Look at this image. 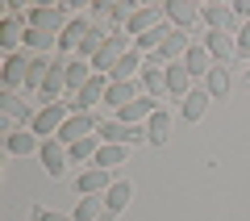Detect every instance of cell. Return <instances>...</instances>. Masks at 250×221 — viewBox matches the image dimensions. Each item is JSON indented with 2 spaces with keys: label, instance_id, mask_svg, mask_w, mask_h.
Masks as SVG:
<instances>
[{
  "label": "cell",
  "instance_id": "obj_1",
  "mask_svg": "<svg viewBox=\"0 0 250 221\" xmlns=\"http://www.w3.org/2000/svg\"><path fill=\"white\" fill-rule=\"evenodd\" d=\"M96 138L104 142V146H142V142H150V133H146V125H125V121H100Z\"/></svg>",
  "mask_w": 250,
  "mask_h": 221
},
{
  "label": "cell",
  "instance_id": "obj_2",
  "mask_svg": "<svg viewBox=\"0 0 250 221\" xmlns=\"http://www.w3.org/2000/svg\"><path fill=\"white\" fill-rule=\"evenodd\" d=\"M67 117H71V109L62 105V100H59V105L38 109V113H34V133H38V138H59V130L67 125Z\"/></svg>",
  "mask_w": 250,
  "mask_h": 221
},
{
  "label": "cell",
  "instance_id": "obj_3",
  "mask_svg": "<svg viewBox=\"0 0 250 221\" xmlns=\"http://www.w3.org/2000/svg\"><path fill=\"white\" fill-rule=\"evenodd\" d=\"M108 84H113L108 75H92V80L75 92V100H67V109H71V113H92V109H96V100H104Z\"/></svg>",
  "mask_w": 250,
  "mask_h": 221
},
{
  "label": "cell",
  "instance_id": "obj_4",
  "mask_svg": "<svg viewBox=\"0 0 250 221\" xmlns=\"http://www.w3.org/2000/svg\"><path fill=\"white\" fill-rule=\"evenodd\" d=\"M163 21H167V4H146V9H134V17L125 21V34L142 38V34H150V29H159Z\"/></svg>",
  "mask_w": 250,
  "mask_h": 221
},
{
  "label": "cell",
  "instance_id": "obj_5",
  "mask_svg": "<svg viewBox=\"0 0 250 221\" xmlns=\"http://www.w3.org/2000/svg\"><path fill=\"white\" fill-rule=\"evenodd\" d=\"M25 21L34 29H46V34H62V29L71 25V21H67V9H54V4H34Z\"/></svg>",
  "mask_w": 250,
  "mask_h": 221
},
{
  "label": "cell",
  "instance_id": "obj_6",
  "mask_svg": "<svg viewBox=\"0 0 250 221\" xmlns=\"http://www.w3.org/2000/svg\"><path fill=\"white\" fill-rule=\"evenodd\" d=\"M125 54H129V34H113L104 42V50L96 54V59H92V67H96V75H104V71H113L117 63L125 59Z\"/></svg>",
  "mask_w": 250,
  "mask_h": 221
},
{
  "label": "cell",
  "instance_id": "obj_7",
  "mask_svg": "<svg viewBox=\"0 0 250 221\" xmlns=\"http://www.w3.org/2000/svg\"><path fill=\"white\" fill-rule=\"evenodd\" d=\"M0 113H4V121H0L4 125V138H9V133H17L21 121L29 117V105L17 96V92H0Z\"/></svg>",
  "mask_w": 250,
  "mask_h": 221
},
{
  "label": "cell",
  "instance_id": "obj_8",
  "mask_svg": "<svg viewBox=\"0 0 250 221\" xmlns=\"http://www.w3.org/2000/svg\"><path fill=\"white\" fill-rule=\"evenodd\" d=\"M92 133H96V117H92V113H71L67 125L59 130V142H62V146H75V142L92 138Z\"/></svg>",
  "mask_w": 250,
  "mask_h": 221
},
{
  "label": "cell",
  "instance_id": "obj_9",
  "mask_svg": "<svg viewBox=\"0 0 250 221\" xmlns=\"http://www.w3.org/2000/svg\"><path fill=\"white\" fill-rule=\"evenodd\" d=\"M38 159H42L46 176L62 179V167H67V159H71V151H67V146H62L59 138H46V142H42V151H38Z\"/></svg>",
  "mask_w": 250,
  "mask_h": 221
},
{
  "label": "cell",
  "instance_id": "obj_10",
  "mask_svg": "<svg viewBox=\"0 0 250 221\" xmlns=\"http://www.w3.org/2000/svg\"><path fill=\"white\" fill-rule=\"evenodd\" d=\"M200 46H205L208 54H213V63L221 67V63H229L233 54H238V42H233L229 34H221V29H208V34H200Z\"/></svg>",
  "mask_w": 250,
  "mask_h": 221
},
{
  "label": "cell",
  "instance_id": "obj_11",
  "mask_svg": "<svg viewBox=\"0 0 250 221\" xmlns=\"http://www.w3.org/2000/svg\"><path fill=\"white\" fill-rule=\"evenodd\" d=\"M113 184H117V179L108 176L104 167H88V171L75 176V192H80V196H100V192H108Z\"/></svg>",
  "mask_w": 250,
  "mask_h": 221
},
{
  "label": "cell",
  "instance_id": "obj_12",
  "mask_svg": "<svg viewBox=\"0 0 250 221\" xmlns=\"http://www.w3.org/2000/svg\"><path fill=\"white\" fill-rule=\"evenodd\" d=\"M67 63L71 59H54V67H50V75H46V84H42V109L46 105H59V92H67Z\"/></svg>",
  "mask_w": 250,
  "mask_h": 221
},
{
  "label": "cell",
  "instance_id": "obj_13",
  "mask_svg": "<svg viewBox=\"0 0 250 221\" xmlns=\"http://www.w3.org/2000/svg\"><path fill=\"white\" fill-rule=\"evenodd\" d=\"M88 29H92V21H88V17H71V25L59 34V50H62V59H67L71 50L80 54V46H83V38H88Z\"/></svg>",
  "mask_w": 250,
  "mask_h": 221
},
{
  "label": "cell",
  "instance_id": "obj_14",
  "mask_svg": "<svg viewBox=\"0 0 250 221\" xmlns=\"http://www.w3.org/2000/svg\"><path fill=\"white\" fill-rule=\"evenodd\" d=\"M138 80H142V88L150 92L154 100H159V96H167V71H163V63H159V59H154V63H146Z\"/></svg>",
  "mask_w": 250,
  "mask_h": 221
},
{
  "label": "cell",
  "instance_id": "obj_15",
  "mask_svg": "<svg viewBox=\"0 0 250 221\" xmlns=\"http://www.w3.org/2000/svg\"><path fill=\"white\" fill-rule=\"evenodd\" d=\"M25 71H29V54H9L4 59V92H13L17 84H25Z\"/></svg>",
  "mask_w": 250,
  "mask_h": 221
},
{
  "label": "cell",
  "instance_id": "obj_16",
  "mask_svg": "<svg viewBox=\"0 0 250 221\" xmlns=\"http://www.w3.org/2000/svg\"><path fill=\"white\" fill-rule=\"evenodd\" d=\"M17 42H25V29H21V9L13 4L9 9V17H4V25H0V46H17Z\"/></svg>",
  "mask_w": 250,
  "mask_h": 221
},
{
  "label": "cell",
  "instance_id": "obj_17",
  "mask_svg": "<svg viewBox=\"0 0 250 221\" xmlns=\"http://www.w3.org/2000/svg\"><path fill=\"white\" fill-rule=\"evenodd\" d=\"M138 84H142V80H129V84H108V92H104V105H113V109L134 105V100H138Z\"/></svg>",
  "mask_w": 250,
  "mask_h": 221
},
{
  "label": "cell",
  "instance_id": "obj_18",
  "mask_svg": "<svg viewBox=\"0 0 250 221\" xmlns=\"http://www.w3.org/2000/svg\"><path fill=\"white\" fill-rule=\"evenodd\" d=\"M188 50H192V42H188V34H184V29H171V38H167V42L159 46V63L167 67L171 59H179V54H188Z\"/></svg>",
  "mask_w": 250,
  "mask_h": 221
},
{
  "label": "cell",
  "instance_id": "obj_19",
  "mask_svg": "<svg viewBox=\"0 0 250 221\" xmlns=\"http://www.w3.org/2000/svg\"><path fill=\"white\" fill-rule=\"evenodd\" d=\"M4 151L9 155H34V151H42V142H38V133L34 130H17V133H9V138H4Z\"/></svg>",
  "mask_w": 250,
  "mask_h": 221
},
{
  "label": "cell",
  "instance_id": "obj_20",
  "mask_svg": "<svg viewBox=\"0 0 250 221\" xmlns=\"http://www.w3.org/2000/svg\"><path fill=\"white\" fill-rule=\"evenodd\" d=\"M129 200H134V184H129V179H117V184L104 192V209L108 213H121Z\"/></svg>",
  "mask_w": 250,
  "mask_h": 221
},
{
  "label": "cell",
  "instance_id": "obj_21",
  "mask_svg": "<svg viewBox=\"0 0 250 221\" xmlns=\"http://www.w3.org/2000/svg\"><path fill=\"white\" fill-rule=\"evenodd\" d=\"M200 17L208 21V29H229L233 25V4H205V9H200Z\"/></svg>",
  "mask_w": 250,
  "mask_h": 221
},
{
  "label": "cell",
  "instance_id": "obj_22",
  "mask_svg": "<svg viewBox=\"0 0 250 221\" xmlns=\"http://www.w3.org/2000/svg\"><path fill=\"white\" fill-rule=\"evenodd\" d=\"M138 67H146V63H142V54H138V46H134V50H129V54H125V59L117 63L113 71H108V80H113V84H129Z\"/></svg>",
  "mask_w": 250,
  "mask_h": 221
},
{
  "label": "cell",
  "instance_id": "obj_23",
  "mask_svg": "<svg viewBox=\"0 0 250 221\" xmlns=\"http://www.w3.org/2000/svg\"><path fill=\"white\" fill-rule=\"evenodd\" d=\"M184 67H188V75H208V71H213V54L205 50V46H192V50L184 54Z\"/></svg>",
  "mask_w": 250,
  "mask_h": 221
},
{
  "label": "cell",
  "instance_id": "obj_24",
  "mask_svg": "<svg viewBox=\"0 0 250 221\" xmlns=\"http://www.w3.org/2000/svg\"><path fill=\"white\" fill-rule=\"evenodd\" d=\"M146 133H150V146H167V133H171V113L159 109V113L146 121Z\"/></svg>",
  "mask_w": 250,
  "mask_h": 221
},
{
  "label": "cell",
  "instance_id": "obj_25",
  "mask_svg": "<svg viewBox=\"0 0 250 221\" xmlns=\"http://www.w3.org/2000/svg\"><path fill=\"white\" fill-rule=\"evenodd\" d=\"M205 92L213 100H221V96H229V67H213L205 75Z\"/></svg>",
  "mask_w": 250,
  "mask_h": 221
},
{
  "label": "cell",
  "instance_id": "obj_26",
  "mask_svg": "<svg viewBox=\"0 0 250 221\" xmlns=\"http://www.w3.org/2000/svg\"><path fill=\"white\" fill-rule=\"evenodd\" d=\"M167 96H188V67L184 63H167Z\"/></svg>",
  "mask_w": 250,
  "mask_h": 221
},
{
  "label": "cell",
  "instance_id": "obj_27",
  "mask_svg": "<svg viewBox=\"0 0 250 221\" xmlns=\"http://www.w3.org/2000/svg\"><path fill=\"white\" fill-rule=\"evenodd\" d=\"M167 17L184 29V25H192V21L200 17V9H196V4H188V0H167Z\"/></svg>",
  "mask_w": 250,
  "mask_h": 221
},
{
  "label": "cell",
  "instance_id": "obj_28",
  "mask_svg": "<svg viewBox=\"0 0 250 221\" xmlns=\"http://www.w3.org/2000/svg\"><path fill=\"white\" fill-rule=\"evenodd\" d=\"M125 159H129V146H104V142H100V151H96V159H92V163L108 171V167H121Z\"/></svg>",
  "mask_w": 250,
  "mask_h": 221
},
{
  "label": "cell",
  "instance_id": "obj_29",
  "mask_svg": "<svg viewBox=\"0 0 250 221\" xmlns=\"http://www.w3.org/2000/svg\"><path fill=\"white\" fill-rule=\"evenodd\" d=\"M208 92L200 88V92H188L184 96V121H200V117H205V109H208Z\"/></svg>",
  "mask_w": 250,
  "mask_h": 221
},
{
  "label": "cell",
  "instance_id": "obj_30",
  "mask_svg": "<svg viewBox=\"0 0 250 221\" xmlns=\"http://www.w3.org/2000/svg\"><path fill=\"white\" fill-rule=\"evenodd\" d=\"M50 67H54V63H46L42 54H29V71H25V84H29V88H38V92H42V84H46V75H50Z\"/></svg>",
  "mask_w": 250,
  "mask_h": 221
},
{
  "label": "cell",
  "instance_id": "obj_31",
  "mask_svg": "<svg viewBox=\"0 0 250 221\" xmlns=\"http://www.w3.org/2000/svg\"><path fill=\"white\" fill-rule=\"evenodd\" d=\"M88 80H92V63H83V59H71V63H67V92H71V88L80 92Z\"/></svg>",
  "mask_w": 250,
  "mask_h": 221
},
{
  "label": "cell",
  "instance_id": "obj_32",
  "mask_svg": "<svg viewBox=\"0 0 250 221\" xmlns=\"http://www.w3.org/2000/svg\"><path fill=\"white\" fill-rule=\"evenodd\" d=\"M25 46H29V54H42L46 46H59V34H46V29L25 25Z\"/></svg>",
  "mask_w": 250,
  "mask_h": 221
},
{
  "label": "cell",
  "instance_id": "obj_33",
  "mask_svg": "<svg viewBox=\"0 0 250 221\" xmlns=\"http://www.w3.org/2000/svg\"><path fill=\"white\" fill-rule=\"evenodd\" d=\"M67 151H71V163H88V159H96V151H100V138L92 133V138L75 142V146H67Z\"/></svg>",
  "mask_w": 250,
  "mask_h": 221
},
{
  "label": "cell",
  "instance_id": "obj_34",
  "mask_svg": "<svg viewBox=\"0 0 250 221\" xmlns=\"http://www.w3.org/2000/svg\"><path fill=\"white\" fill-rule=\"evenodd\" d=\"M167 38H171V29H167V25H159V29H150V34L134 38V46H138V50H159V46L167 42Z\"/></svg>",
  "mask_w": 250,
  "mask_h": 221
},
{
  "label": "cell",
  "instance_id": "obj_35",
  "mask_svg": "<svg viewBox=\"0 0 250 221\" xmlns=\"http://www.w3.org/2000/svg\"><path fill=\"white\" fill-rule=\"evenodd\" d=\"M71 217H75V221H96V217H100V196H83V200L75 204Z\"/></svg>",
  "mask_w": 250,
  "mask_h": 221
},
{
  "label": "cell",
  "instance_id": "obj_36",
  "mask_svg": "<svg viewBox=\"0 0 250 221\" xmlns=\"http://www.w3.org/2000/svg\"><path fill=\"white\" fill-rule=\"evenodd\" d=\"M34 221H75V217H62V213H50V209H34Z\"/></svg>",
  "mask_w": 250,
  "mask_h": 221
},
{
  "label": "cell",
  "instance_id": "obj_37",
  "mask_svg": "<svg viewBox=\"0 0 250 221\" xmlns=\"http://www.w3.org/2000/svg\"><path fill=\"white\" fill-rule=\"evenodd\" d=\"M238 54H250V21L242 25V34H238Z\"/></svg>",
  "mask_w": 250,
  "mask_h": 221
},
{
  "label": "cell",
  "instance_id": "obj_38",
  "mask_svg": "<svg viewBox=\"0 0 250 221\" xmlns=\"http://www.w3.org/2000/svg\"><path fill=\"white\" fill-rule=\"evenodd\" d=\"M233 13H242V17H250V0H233Z\"/></svg>",
  "mask_w": 250,
  "mask_h": 221
},
{
  "label": "cell",
  "instance_id": "obj_39",
  "mask_svg": "<svg viewBox=\"0 0 250 221\" xmlns=\"http://www.w3.org/2000/svg\"><path fill=\"white\" fill-rule=\"evenodd\" d=\"M246 80H250V71H246Z\"/></svg>",
  "mask_w": 250,
  "mask_h": 221
}]
</instances>
